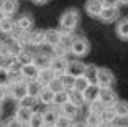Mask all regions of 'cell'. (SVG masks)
Masks as SVG:
<instances>
[{
	"label": "cell",
	"mask_w": 128,
	"mask_h": 127,
	"mask_svg": "<svg viewBox=\"0 0 128 127\" xmlns=\"http://www.w3.org/2000/svg\"><path fill=\"white\" fill-rule=\"evenodd\" d=\"M89 48H90V45H89V41H87L86 38L76 36V38H72V41H71L69 51L76 56H84V55L89 53Z\"/></svg>",
	"instance_id": "cell-4"
},
{
	"label": "cell",
	"mask_w": 128,
	"mask_h": 127,
	"mask_svg": "<svg viewBox=\"0 0 128 127\" xmlns=\"http://www.w3.org/2000/svg\"><path fill=\"white\" fill-rule=\"evenodd\" d=\"M8 97V91H7V86H0V102H4L5 99Z\"/></svg>",
	"instance_id": "cell-42"
},
{
	"label": "cell",
	"mask_w": 128,
	"mask_h": 127,
	"mask_svg": "<svg viewBox=\"0 0 128 127\" xmlns=\"http://www.w3.org/2000/svg\"><path fill=\"white\" fill-rule=\"evenodd\" d=\"M7 91H8V96L15 101H20L22 97L26 96V81L25 79H20V81H15V82H10L7 86Z\"/></svg>",
	"instance_id": "cell-3"
},
{
	"label": "cell",
	"mask_w": 128,
	"mask_h": 127,
	"mask_svg": "<svg viewBox=\"0 0 128 127\" xmlns=\"http://www.w3.org/2000/svg\"><path fill=\"white\" fill-rule=\"evenodd\" d=\"M28 45H33V46H41V45H44V31H43V30H31L30 31V40H28Z\"/></svg>",
	"instance_id": "cell-23"
},
{
	"label": "cell",
	"mask_w": 128,
	"mask_h": 127,
	"mask_svg": "<svg viewBox=\"0 0 128 127\" xmlns=\"http://www.w3.org/2000/svg\"><path fill=\"white\" fill-rule=\"evenodd\" d=\"M0 127H2V125H0Z\"/></svg>",
	"instance_id": "cell-50"
},
{
	"label": "cell",
	"mask_w": 128,
	"mask_h": 127,
	"mask_svg": "<svg viewBox=\"0 0 128 127\" xmlns=\"http://www.w3.org/2000/svg\"><path fill=\"white\" fill-rule=\"evenodd\" d=\"M49 61H51V55H49V53H33V61H31V63H33L38 69L49 68Z\"/></svg>",
	"instance_id": "cell-10"
},
{
	"label": "cell",
	"mask_w": 128,
	"mask_h": 127,
	"mask_svg": "<svg viewBox=\"0 0 128 127\" xmlns=\"http://www.w3.org/2000/svg\"><path fill=\"white\" fill-rule=\"evenodd\" d=\"M84 76H86L87 79L90 82H94L95 84V76H97V66H94V64H86V71H84Z\"/></svg>",
	"instance_id": "cell-34"
},
{
	"label": "cell",
	"mask_w": 128,
	"mask_h": 127,
	"mask_svg": "<svg viewBox=\"0 0 128 127\" xmlns=\"http://www.w3.org/2000/svg\"><path fill=\"white\" fill-rule=\"evenodd\" d=\"M15 23H16V28H20L23 31H31L34 26V20L31 15H22L18 20H15Z\"/></svg>",
	"instance_id": "cell-17"
},
{
	"label": "cell",
	"mask_w": 128,
	"mask_h": 127,
	"mask_svg": "<svg viewBox=\"0 0 128 127\" xmlns=\"http://www.w3.org/2000/svg\"><path fill=\"white\" fill-rule=\"evenodd\" d=\"M90 84V81L86 78V76H77V78H74V84H72V89H77V91H80L82 93L84 89H86L87 86Z\"/></svg>",
	"instance_id": "cell-31"
},
{
	"label": "cell",
	"mask_w": 128,
	"mask_h": 127,
	"mask_svg": "<svg viewBox=\"0 0 128 127\" xmlns=\"http://www.w3.org/2000/svg\"><path fill=\"white\" fill-rule=\"evenodd\" d=\"M10 78H8V69L5 66H0V86H8Z\"/></svg>",
	"instance_id": "cell-37"
},
{
	"label": "cell",
	"mask_w": 128,
	"mask_h": 127,
	"mask_svg": "<svg viewBox=\"0 0 128 127\" xmlns=\"http://www.w3.org/2000/svg\"><path fill=\"white\" fill-rule=\"evenodd\" d=\"M59 114L64 117H68V119H71V120H74L76 117L79 116V107L68 101V102H64L62 106H59Z\"/></svg>",
	"instance_id": "cell-9"
},
{
	"label": "cell",
	"mask_w": 128,
	"mask_h": 127,
	"mask_svg": "<svg viewBox=\"0 0 128 127\" xmlns=\"http://www.w3.org/2000/svg\"><path fill=\"white\" fill-rule=\"evenodd\" d=\"M0 45H2V41H0Z\"/></svg>",
	"instance_id": "cell-49"
},
{
	"label": "cell",
	"mask_w": 128,
	"mask_h": 127,
	"mask_svg": "<svg viewBox=\"0 0 128 127\" xmlns=\"http://www.w3.org/2000/svg\"><path fill=\"white\" fill-rule=\"evenodd\" d=\"M79 25V12L74 8H69L61 15L59 18V26L61 31H74L76 26Z\"/></svg>",
	"instance_id": "cell-1"
},
{
	"label": "cell",
	"mask_w": 128,
	"mask_h": 127,
	"mask_svg": "<svg viewBox=\"0 0 128 127\" xmlns=\"http://www.w3.org/2000/svg\"><path fill=\"white\" fill-rule=\"evenodd\" d=\"M117 35L122 40H128V18H123L117 25Z\"/></svg>",
	"instance_id": "cell-30"
},
{
	"label": "cell",
	"mask_w": 128,
	"mask_h": 127,
	"mask_svg": "<svg viewBox=\"0 0 128 127\" xmlns=\"http://www.w3.org/2000/svg\"><path fill=\"white\" fill-rule=\"evenodd\" d=\"M54 76H56V74H54V73L51 71L49 68H43V69H40V73H38V78H36V79L41 82L43 86H48V82L51 81Z\"/></svg>",
	"instance_id": "cell-26"
},
{
	"label": "cell",
	"mask_w": 128,
	"mask_h": 127,
	"mask_svg": "<svg viewBox=\"0 0 128 127\" xmlns=\"http://www.w3.org/2000/svg\"><path fill=\"white\" fill-rule=\"evenodd\" d=\"M71 125H72V120L59 114V117H58V120L54 122V125H53V127H71Z\"/></svg>",
	"instance_id": "cell-39"
},
{
	"label": "cell",
	"mask_w": 128,
	"mask_h": 127,
	"mask_svg": "<svg viewBox=\"0 0 128 127\" xmlns=\"http://www.w3.org/2000/svg\"><path fill=\"white\" fill-rule=\"evenodd\" d=\"M102 8H104L102 0H87V4H86V12L90 17H94V18H97L100 15Z\"/></svg>",
	"instance_id": "cell-14"
},
{
	"label": "cell",
	"mask_w": 128,
	"mask_h": 127,
	"mask_svg": "<svg viewBox=\"0 0 128 127\" xmlns=\"http://www.w3.org/2000/svg\"><path fill=\"white\" fill-rule=\"evenodd\" d=\"M120 4H123V5H128V0H120Z\"/></svg>",
	"instance_id": "cell-46"
},
{
	"label": "cell",
	"mask_w": 128,
	"mask_h": 127,
	"mask_svg": "<svg viewBox=\"0 0 128 127\" xmlns=\"http://www.w3.org/2000/svg\"><path fill=\"white\" fill-rule=\"evenodd\" d=\"M31 114H33V109L30 107H25V106H18L16 107V112H15V117L23 124V125H26L28 120H30Z\"/></svg>",
	"instance_id": "cell-19"
},
{
	"label": "cell",
	"mask_w": 128,
	"mask_h": 127,
	"mask_svg": "<svg viewBox=\"0 0 128 127\" xmlns=\"http://www.w3.org/2000/svg\"><path fill=\"white\" fill-rule=\"evenodd\" d=\"M82 94H84V99H86V104H89V102H92V101L97 99V96H98V86H97V84H94V82H90V84L82 91Z\"/></svg>",
	"instance_id": "cell-20"
},
{
	"label": "cell",
	"mask_w": 128,
	"mask_h": 127,
	"mask_svg": "<svg viewBox=\"0 0 128 127\" xmlns=\"http://www.w3.org/2000/svg\"><path fill=\"white\" fill-rule=\"evenodd\" d=\"M104 7H118L120 5V0H102Z\"/></svg>",
	"instance_id": "cell-41"
},
{
	"label": "cell",
	"mask_w": 128,
	"mask_h": 127,
	"mask_svg": "<svg viewBox=\"0 0 128 127\" xmlns=\"http://www.w3.org/2000/svg\"><path fill=\"white\" fill-rule=\"evenodd\" d=\"M112 109H113V112H115L117 117H120V119H128V102L126 101L117 99V101L112 104Z\"/></svg>",
	"instance_id": "cell-15"
},
{
	"label": "cell",
	"mask_w": 128,
	"mask_h": 127,
	"mask_svg": "<svg viewBox=\"0 0 128 127\" xmlns=\"http://www.w3.org/2000/svg\"><path fill=\"white\" fill-rule=\"evenodd\" d=\"M26 125L28 127H46L44 120H43V112L33 111V114H31V117H30V120H28Z\"/></svg>",
	"instance_id": "cell-27"
},
{
	"label": "cell",
	"mask_w": 128,
	"mask_h": 127,
	"mask_svg": "<svg viewBox=\"0 0 128 127\" xmlns=\"http://www.w3.org/2000/svg\"><path fill=\"white\" fill-rule=\"evenodd\" d=\"M5 45H7L8 56H18V53L25 48V46H23L18 40H15V38H12L10 41H5Z\"/></svg>",
	"instance_id": "cell-24"
},
{
	"label": "cell",
	"mask_w": 128,
	"mask_h": 127,
	"mask_svg": "<svg viewBox=\"0 0 128 127\" xmlns=\"http://www.w3.org/2000/svg\"><path fill=\"white\" fill-rule=\"evenodd\" d=\"M48 88L53 91V93H58V91H62L64 89V86H62V82H61L59 76H54V78L48 82Z\"/></svg>",
	"instance_id": "cell-35"
},
{
	"label": "cell",
	"mask_w": 128,
	"mask_h": 127,
	"mask_svg": "<svg viewBox=\"0 0 128 127\" xmlns=\"http://www.w3.org/2000/svg\"><path fill=\"white\" fill-rule=\"evenodd\" d=\"M16 28V23H15V20L12 18V17H7L5 15L4 18L0 20V31L2 33H5V35H10L12 31Z\"/></svg>",
	"instance_id": "cell-21"
},
{
	"label": "cell",
	"mask_w": 128,
	"mask_h": 127,
	"mask_svg": "<svg viewBox=\"0 0 128 127\" xmlns=\"http://www.w3.org/2000/svg\"><path fill=\"white\" fill-rule=\"evenodd\" d=\"M86 125L87 127H98L102 124V119H100V114H95V112H90L89 111V114H87L86 117Z\"/></svg>",
	"instance_id": "cell-29"
},
{
	"label": "cell",
	"mask_w": 128,
	"mask_h": 127,
	"mask_svg": "<svg viewBox=\"0 0 128 127\" xmlns=\"http://www.w3.org/2000/svg\"><path fill=\"white\" fill-rule=\"evenodd\" d=\"M59 41H61L59 30H53V28L44 30V45H48L49 48H53V46H56Z\"/></svg>",
	"instance_id": "cell-13"
},
{
	"label": "cell",
	"mask_w": 128,
	"mask_h": 127,
	"mask_svg": "<svg viewBox=\"0 0 128 127\" xmlns=\"http://www.w3.org/2000/svg\"><path fill=\"white\" fill-rule=\"evenodd\" d=\"M4 17H5V15H4V12H2V10H0V20H2V18H4Z\"/></svg>",
	"instance_id": "cell-47"
},
{
	"label": "cell",
	"mask_w": 128,
	"mask_h": 127,
	"mask_svg": "<svg viewBox=\"0 0 128 127\" xmlns=\"http://www.w3.org/2000/svg\"><path fill=\"white\" fill-rule=\"evenodd\" d=\"M68 99H69L68 89L58 91V93H54V96H53V104H51V106H56V107H59V106H62L64 102H68Z\"/></svg>",
	"instance_id": "cell-28"
},
{
	"label": "cell",
	"mask_w": 128,
	"mask_h": 127,
	"mask_svg": "<svg viewBox=\"0 0 128 127\" xmlns=\"http://www.w3.org/2000/svg\"><path fill=\"white\" fill-rule=\"evenodd\" d=\"M53 96H54L53 91L49 89L48 86H43L41 91H40V94H38V101L41 102V104H44V106H51L53 104Z\"/></svg>",
	"instance_id": "cell-22"
},
{
	"label": "cell",
	"mask_w": 128,
	"mask_h": 127,
	"mask_svg": "<svg viewBox=\"0 0 128 127\" xmlns=\"http://www.w3.org/2000/svg\"><path fill=\"white\" fill-rule=\"evenodd\" d=\"M38 73H40V69H38V68L34 66L33 63L22 64V68H20V74H22V79H25V81L36 79V78H38Z\"/></svg>",
	"instance_id": "cell-8"
},
{
	"label": "cell",
	"mask_w": 128,
	"mask_h": 127,
	"mask_svg": "<svg viewBox=\"0 0 128 127\" xmlns=\"http://www.w3.org/2000/svg\"><path fill=\"white\" fill-rule=\"evenodd\" d=\"M34 4H38V5H46L48 2H51V0H33Z\"/></svg>",
	"instance_id": "cell-44"
},
{
	"label": "cell",
	"mask_w": 128,
	"mask_h": 127,
	"mask_svg": "<svg viewBox=\"0 0 128 127\" xmlns=\"http://www.w3.org/2000/svg\"><path fill=\"white\" fill-rule=\"evenodd\" d=\"M68 96H69L68 101L72 102L74 106H77L79 109L86 106V99H84V94L80 93V91H77V89H69L68 91Z\"/></svg>",
	"instance_id": "cell-18"
},
{
	"label": "cell",
	"mask_w": 128,
	"mask_h": 127,
	"mask_svg": "<svg viewBox=\"0 0 128 127\" xmlns=\"http://www.w3.org/2000/svg\"><path fill=\"white\" fill-rule=\"evenodd\" d=\"M0 114H2V102H0Z\"/></svg>",
	"instance_id": "cell-48"
},
{
	"label": "cell",
	"mask_w": 128,
	"mask_h": 127,
	"mask_svg": "<svg viewBox=\"0 0 128 127\" xmlns=\"http://www.w3.org/2000/svg\"><path fill=\"white\" fill-rule=\"evenodd\" d=\"M104 107H105V106L102 104L98 99H95V101L89 102V111H90V112H95V114H100V112L104 111Z\"/></svg>",
	"instance_id": "cell-38"
},
{
	"label": "cell",
	"mask_w": 128,
	"mask_h": 127,
	"mask_svg": "<svg viewBox=\"0 0 128 127\" xmlns=\"http://www.w3.org/2000/svg\"><path fill=\"white\" fill-rule=\"evenodd\" d=\"M71 127H87V125H86V122H72Z\"/></svg>",
	"instance_id": "cell-43"
},
{
	"label": "cell",
	"mask_w": 128,
	"mask_h": 127,
	"mask_svg": "<svg viewBox=\"0 0 128 127\" xmlns=\"http://www.w3.org/2000/svg\"><path fill=\"white\" fill-rule=\"evenodd\" d=\"M16 60L20 61V64H28V63H31V61H33V53H31V51H28L26 48H23L22 51L18 53Z\"/></svg>",
	"instance_id": "cell-32"
},
{
	"label": "cell",
	"mask_w": 128,
	"mask_h": 127,
	"mask_svg": "<svg viewBox=\"0 0 128 127\" xmlns=\"http://www.w3.org/2000/svg\"><path fill=\"white\" fill-rule=\"evenodd\" d=\"M43 84L38 79H31V81H26V94L28 96H33V97H38L40 91H41Z\"/></svg>",
	"instance_id": "cell-25"
},
{
	"label": "cell",
	"mask_w": 128,
	"mask_h": 127,
	"mask_svg": "<svg viewBox=\"0 0 128 127\" xmlns=\"http://www.w3.org/2000/svg\"><path fill=\"white\" fill-rule=\"evenodd\" d=\"M38 104V97H33V96H25V97H22L18 101V106H25V107H30V109H33L34 106Z\"/></svg>",
	"instance_id": "cell-33"
},
{
	"label": "cell",
	"mask_w": 128,
	"mask_h": 127,
	"mask_svg": "<svg viewBox=\"0 0 128 127\" xmlns=\"http://www.w3.org/2000/svg\"><path fill=\"white\" fill-rule=\"evenodd\" d=\"M115 82V74L107 68H97V76H95V84L98 88H110Z\"/></svg>",
	"instance_id": "cell-2"
},
{
	"label": "cell",
	"mask_w": 128,
	"mask_h": 127,
	"mask_svg": "<svg viewBox=\"0 0 128 127\" xmlns=\"http://www.w3.org/2000/svg\"><path fill=\"white\" fill-rule=\"evenodd\" d=\"M59 79H61V82H62V86H64V89H72V84H74V78H72L71 74H68V73H64V74H61L59 76Z\"/></svg>",
	"instance_id": "cell-36"
},
{
	"label": "cell",
	"mask_w": 128,
	"mask_h": 127,
	"mask_svg": "<svg viewBox=\"0 0 128 127\" xmlns=\"http://www.w3.org/2000/svg\"><path fill=\"white\" fill-rule=\"evenodd\" d=\"M68 58L66 56H51V61H49V69L54 73L56 76H61L66 73L68 69Z\"/></svg>",
	"instance_id": "cell-5"
},
{
	"label": "cell",
	"mask_w": 128,
	"mask_h": 127,
	"mask_svg": "<svg viewBox=\"0 0 128 127\" xmlns=\"http://www.w3.org/2000/svg\"><path fill=\"white\" fill-rule=\"evenodd\" d=\"M58 117H59V111H58L56 106H54V107L46 109V111L43 112V120H44V125L46 127L54 125V122L58 120Z\"/></svg>",
	"instance_id": "cell-16"
},
{
	"label": "cell",
	"mask_w": 128,
	"mask_h": 127,
	"mask_svg": "<svg viewBox=\"0 0 128 127\" xmlns=\"http://www.w3.org/2000/svg\"><path fill=\"white\" fill-rule=\"evenodd\" d=\"M97 99L104 106H112L113 102L118 99V96H117V93L112 89V86H110V88H98V96H97Z\"/></svg>",
	"instance_id": "cell-6"
},
{
	"label": "cell",
	"mask_w": 128,
	"mask_h": 127,
	"mask_svg": "<svg viewBox=\"0 0 128 127\" xmlns=\"http://www.w3.org/2000/svg\"><path fill=\"white\" fill-rule=\"evenodd\" d=\"M84 71H86V64H84L82 61H69V63H68V69H66V73L71 74L72 78L82 76Z\"/></svg>",
	"instance_id": "cell-11"
},
{
	"label": "cell",
	"mask_w": 128,
	"mask_h": 127,
	"mask_svg": "<svg viewBox=\"0 0 128 127\" xmlns=\"http://www.w3.org/2000/svg\"><path fill=\"white\" fill-rule=\"evenodd\" d=\"M0 66H5V56L0 53Z\"/></svg>",
	"instance_id": "cell-45"
},
{
	"label": "cell",
	"mask_w": 128,
	"mask_h": 127,
	"mask_svg": "<svg viewBox=\"0 0 128 127\" xmlns=\"http://www.w3.org/2000/svg\"><path fill=\"white\" fill-rule=\"evenodd\" d=\"M5 127H25V125H23L16 117H12V119H8V122L5 124Z\"/></svg>",
	"instance_id": "cell-40"
},
{
	"label": "cell",
	"mask_w": 128,
	"mask_h": 127,
	"mask_svg": "<svg viewBox=\"0 0 128 127\" xmlns=\"http://www.w3.org/2000/svg\"><path fill=\"white\" fill-rule=\"evenodd\" d=\"M118 17H120L118 7H104L102 12H100V15H98L97 18H100L104 23H112V22H115Z\"/></svg>",
	"instance_id": "cell-7"
},
{
	"label": "cell",
	"mask_w": 128,
	"mask_h": 127,
	"mask_svg": "<svg viewBox=\"0 0 128 127\" xmlns=\"http://www.w3.org/2000/svg\"><path fill=\"white\" fill-rule=\"evenodd\" d=\"M0 10L4 12V15L12 17L18 10V0H0Z\"/></svg>",
	"instance_id": "cell-12"
}]
</instances>
